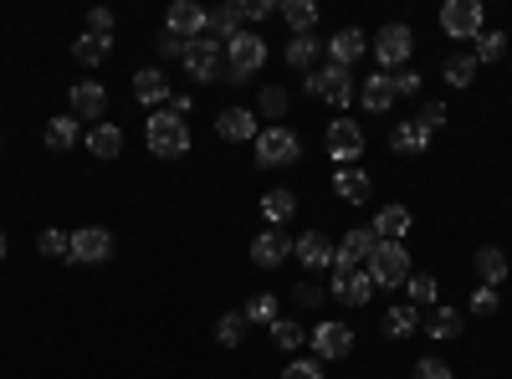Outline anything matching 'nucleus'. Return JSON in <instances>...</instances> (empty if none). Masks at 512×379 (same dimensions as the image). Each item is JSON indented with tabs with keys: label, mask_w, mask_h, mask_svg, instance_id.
Masks as SVG:
<instances>
[{
	"label": "nucleus",
	"mask_w": 512,
	"mask_h": 379,
	"mask_svg": "<svg viewBox=\"0 0 512 379\" xmlns=\"http://www.w3.org/2000/svg\"><path fill=\"white\" fill-rule=\"evenodd\" d=\"M292 257V236L282 231V226H272V231H262L251 241V262L262 267V272H272V267H282Z\"/></svg>",
	"instance_id": "nucleus-13"
},
{
	"label": "nucleus",
	"mask_w": 512,
	"mask_h": 379,
	"mask_svg": "<svg viewBox=\"0 0 512 379\" xmlns=\"http://www.w3.org/2000/svg\"><path fill=\"white\" fill-rule=\"evenodd\" d=\"M297 159H303V144H297L292 129L272 123V129L256 134V164H262V170H282V164H297Z\"/></svg>",
	"instance_id": "nucleus-5"
},
{
	"label": "nucleus",
	"mask_w": 512,
	"mask_h": 379,
	"mask_svg": "<svg viewBox=\"0 0 512 379\" xmlns=\"http://www.w3.org/2000/svg\"><path fill=\"white\" fill-rule=\"evenodd\" d=\"M374 246H379V236H374L369 226H354L344 241H338V251H333V267H364V262L374 257Z\"/></svg>",
	"instance_id": "nucleus-19"
},
{
	"label": "nucleus",
	"mask_w": 512,
	"mask_h": 379,
	"mask_svg": "<svg viewBox=\"0 0 512 379\" xmlns=\"http://www.w3.org/2000/svg\"><path fill=\"white\" fill-rule=\"evenodd\" d=\"M292 257L303 262L308 272H318V267H333V241L323 236V231H303L292 241Z\"/></svg>",
	"instance_id": "nucleus-20"
},
{
	"label": "nucleus",
	"mask_w": 512,
	"mask_h": 379,
	"mask_svg": "<svg viewBox=\"0 0 512 379\" xmlns=\"http://www.w3.org/2000/svg\"><path fill=\"white\" fill-rule=\"evenodd\" d=\"M308 344H313L318 364L349 359V354H354V328H349V323H313V328H308Z\"/></svg>",
	"instance_id": "nucleus-10"
},
{
	"label": "nucleus",
	"mask_w": 512,
	"mask_h": 379,
	"mask_svg": "<svg viewBox=\"0 0 512 379\" xmlns=\"http://www.w3.org/2000/svg\"><path fill=\"white\" fill-rule=\"evenodd\" d=\"M185 72H190L195 82H221V77H226V47H221L210 31L195 36L190 52H185Z\"/></svg>",
	"instance_id": "nucleus-7"
},
{
	"label": "nucleus",
	"mask_w": 512,
	"mask_h": 379,
	"mask_svg": "<svg viewBox=\"0 0 512 379\" xmlns=\"http://www.w3.org/2000/svg\"><path fill=\"white\" fill-rule=\"evenodd\" d=\"M282 379H323V364H318V359H292V364L282 369Z\"/></svg>",
	"instance_id": "nucleus-49"
},
{
	"label": "nucleus",
	"mask_w": 512,
	"mask_h": 379,
	"mask_svg": "<svg viewBox=\"0 0 512 379\" xmlns=\"http://www.w3.org/2000/svg\"><path fill=\"white\" fill-rule=\"evenodd\" d=\"M395 93H400V98H415V93H420V72L400 67V72H395Z\"/></svg>",
	"instance_id": "nucleus-50"
},
{
	"label": "nucleus",
	"mask_w": 512,
	"mask_h": 379,
	"mask_svg": "<svg viewBox=\"0 0 512 379\" xmlns=\"http://www.w3.org/2000/svg\"><path fill=\"white\" fill-rule=\"evenodd\" d=\"M103 113H108V93L98 82H72V118L93 129V123H103Z\"/></svg>",
	"instance_id": "nucleus-17"
},
{
	"label": "nucleus",
	"mask_w": 512,
	"mask_h": 379,
	"mask_svg": "<svg viewBox=\"0 0 512 379\" xmlns=\"http://www.w3.org/2000/svg\"><path fill=\"white\" fill-rule=\"evenodd\" d=\"M431 129H420V123L415 118H405V123H395V129H390V149L395 154H425V149H431Z\"/></svg>",
	"instance_id": "nucleus-23"
},
{
	"label": "nucleus",
	"mask_w": 512,
	"mask_h": 379,
	"mask_svg": "<svg viewBox=\"0 0 512 379\" xmlns=\"http://www.w3.org/2000/svg\"><path fill=\"white\" fill-rule=\"evenodd\" d=\"M82 144H88L93 159H118L123 154V129L118 123H93V129L82 134Z\"/></svg>",
	"instance_id": "nucleus-21"
},
{
	"label": "nucleus",
	"mask_w": 512,
	"mask_h": 379,
	"mask_svg": "<svg viewBox=\"0 0 512 379\" xmlns=\"http://www.w3.org/2000/svg\"><path fill=\"white\" fill-rule=\"evenodd\" d=\"M0 262H6V236H0Z\"/></svg>",
	"instance_id": "nucleus-53"
},
{
	"label": "nucleus",
	"mask_w": 512,
	"mask_h": 379,
	"mask_svg": "<svg viewBox=\"0 0 512 379\" xmlns=\"http://www.w3.org/2000/svg\"><path fill=\"white\" fill-rule=\"evenodd\" d=\"M246 328H251V323H246L241 308H236V313H221V323H216V344H221V349H241V344H246Z\"/></svg>",
	"instance_id": "nucleus-34"
},
{
	"label": "nucleus",
	"mask_w": 512,
	"mask_h": 379,
	"mask_svg": "<svg viewBox=\"0 0 512 379\" xmlns=\"http://www.w3.org/2000/svg\"><path fill=\"white\" fill-rule=\"evenodd\" d=\"M164 108L175 113V118H185V113L195 108V98H190V93H169V103H164Z\"/></svg>",
	"instance_id": "nucleus-52"
},
{
	"label": "nucleus",
	"mask_w": 512,
	"mask_h": 379,
	"mask_svg": "<svg viewBox=\"0 0 512 379\" xmlns=\"http://www.w3.org/2000/svg\"><path fill=\"white\" fill-rule=\"evenodd\" d=\"M359 103L369 108V113H390L395 103H400V93H395V72H369L364 77V88H359Z\"/></svg>",
	"instance_id": "nucleus-16"
},
{
	"label": "nucleus",
	"mask_w": 512,
	"mask_h": 379,
	"mask_svg": "<svg viewBox=\"0 0 512 379\" xmlns=\"http://www.w3.org/2000/svg\"><path fill=\"white\" fill-rule=\"evenodd\" d=\"M272 339H277V349H287V354H297V349H303V344H308V328H297L292 318H277V323H272Z\"/></svg>",
	"instance_id": "nucleus-39"
},
{
	"label": "nucleus",
	"mask_w": 512,
	"mask_h": 379,
	"mask_svg": "<svg viewBox=\"0 0 512 379\" xmlns=\"http://www.w3.org/2000/svg\"><path fill=\"white\" fill-rule=\"evenodd\" d=\"M256 108H262V118H272V123H277V118L287 113V93H282V88H262V98H256Z\"/></svg>",
	"instance_id": "nucleus-45"
},
{
	"label": "nucleus",
	"mask_w": 512,
	"mask_h": 379,
	"mask_svg": "<svg viewBox=\"0 0 512 379\" xmlns=\"http://www.w3.org/2000/svg\"><path fill=\"white\" fill-rule=\"evenodd\" d=\"M308 93L318 98V103H328V108H338L344 113L349 103H354V77H349V67H318L313 77H308Z\"/></svg>",
	"instance_id": "nucleus-8"
},
{
	"label": "nucleus",
	"mask_w": 512,
	"mask_h": 379,
	"mask_svg": "<svg viewBox=\"0 0 512 379\" xmlns=\"http://www.w3.org/2000/svg\"><path fill=\"white\" fill-rule=\"evenodd\" d=\"M241 313H246V323H251V328H256V323H267V328H272V323L282 318V308H277V298H272V292H256V298H251Z\"/></svg>",
	"instance_id": "nucleus-38"
},
{
	"label": "nucleus",
	"mask_w": 512,
	"mask_h": 379,
	"mask_svg": "<svg viewBox=\"0 0 512 379\" xmlns=\"http://www.w3.org/2000/svg\"><path fill=\"white\" fill-rule=\"evenodd\" d=\"M282 57H287V67H297V72H308V67L318 62V36H292Z\"/></svg>",
	"instance_id": "nucleus-36"
},
{
	"label": "nucleus",
	"mask_w": 512,
	"mask_h": 379,
	"mask_svg": "<svg viewBox=\"0 0 512 379\" xmlns=\"http://www.w3.org/2000/svg\"><path fill=\"white\" fill-rule=\"evenodd\" d=\"M47 149H57V154H67V149H77V139H82V123L72 118V113H57L52 123H47Z\"/></svg>",
	"instance_id": "nucleus-27"
},
{
	"label": "nucleus",
	"mask_w": 512,
	"mask_h": 379,
	"mask_svg": "<svg viewBox=\"0 0 512 379\" xmlns=\"http://www.w3.org/2000/svg\"><path fill=\"white\" fill-rule=\"evenodd\" d=\"M441 31L451 41H477L482 36V0H446L441 6Z\"/></svg>",
	"instance_id": "nucleus-9"
},
{
	"label": "nucleus",
	"mask_w": 512,
	"mask_h": 379,
	"mask_svg": "<svg viewBox=\"0 0 512 379\" xmlns=\"http://www.w3.org/2000/svg\"><path fill=\"white\" fill-rule=\"evenodd\" d=\"M364 272H369V282L384 292V287H405V277H410V251L400 246V241H379L374 246V257L364 262Z\"/></svg>",
	"instance_id": "nucleus-3"
},
{
	"label": "nucleus",
	"mask_w": 512,
	"mask_h": 379,
	"mask_svg": "<svg viewBox=\"0 0 512 379\" xmlns=\"http://www.w3.org/2000/svg\"><path fill=\"white\" fill-rule=\"evenodd\" d=\"M323 149H328V159L338 164V170H349V164L364 154V129H359L354 118L338 113V118L328 123V129H323Z\"/></svg>",
	"instance_id": "nucleus-6"
},
{
	"label": "nucleus",
	"mask_w": 512,
	"mask_h": 379,
	"mask_svg": "<svg viewBox=\"0 0 512 379\" xmlns=\"http://www.w3.org/2000/svg\"><path fill=\"white\" fill-rule=\"evenodd\" d=\"M497 303H502V298H497V287H477V292H472V303H466V313H472V318H492Z\"/></svg>",
	"instance_id": "nucleus-43"
},
{
	"label": "nucleus",
	"mask_w": 512,
	"mask_h": 379,
	"mask_svg": "<svg viewBox=\"0 0 512 379\" xmlns=\"http://www.w3.org/2000/svg\"><path fill=\"white\" fill-rule=\"evenodd\" d=\"M108 52H113V41H98V36H88V31L72 41V62H77V67H103Z\"/></svg>",
	"instance_id": "nucleus-32"
},
{
	"label": "nucleus",
	"mask_w": 512,
	"mask_h": 379,
	"mask_svg": "<svg viewBox=\"0 0 512 379\" xmlns=\"http://www.w3.org/2000/svg\"><path fill=\"white\" fill-rule=\"evenodd\" d=\"M415 328H420V308H410V303L384 313V333H390V339H410Z\"/></svg>",
	"instance_id": "nucleus-35"
},
{
	"label": "nucleus",
	"mask_w": 512,
	"mask_h": 379,
	"mask_svg": "<svg viewBox=\"0 0 512 379\" xmlns=\"http://www.w3.org/2000/svg\"><path fill=\"white\" fill-rule=\"evenodd\" d=\"M405 298H410V308H436L441 282H436L431 272H410V277H405Z\"/></svg>",
	"instance_id": "nucleus-30"
},
{
	"label": "nucleus",
	"mask_w": 512,
	"mask_h": 379,
	"mask_svg": "<svg viewBox=\"0 0 512 379\" xmlns=\"http://www.w3.org/2000/svg\"><path fill=\"white\" fill-rule=\"evenodd\" d=\"M425 333H431V339H456V333H461V308H431V313H425V323H420Z\"/></svg>",
	"instance_id": "nucleus-33"
},
{
	"label": "nucleus",
	"mask_w": 512,
	"mask_h": 379,
	"mask_svg": "<svg viewBox=\"0 0 512 379\" xmlns=\"http://www.w3.org/2000/svg\"><path fill=\"white\" fill-rule=\"evenodd\" d=\"M88 36H98V41H113V11H88Z\"/></svg>",
	"instance_id": "nucleus-47"
},
{
	"label": "nucleus",
	"mask_w": 512,
	"mask_h": 379,
	"mask_svg": "<svg viewBox=\"0 0 512 379\" xmlns=\"http://www.w3.org/2000/svg\"><path fill=\"white\" fill-rule=\"evenodd\" d=\"M323 47H328V62H333V67H354V62L369 52V36H364L359 26H344V31H333Z\"/></svg>",
	"instance_id": "nucleus-15"
},
{
	"label": "nucleus",
	"mask_w": 512,
	"mask_h": 379,
	"mask_svg": "<svg viewBox=\"0 0 512 379\" xmlns=\"http://www.w3.org/2000/svg\"><path fill=\"white\" fill-rule=\"evenodd\" d=\"M333 195H338V200H349V205H369L374 185H369L364 170H354V164H349V170H338V175H333Z\"/></svg>",
	"instance_id": "nucleus-25"
},
{
	"label": "nucleus",
	"mask_w": 512,
	"mask_h": 379,
	"mask_svg": "<svg viewBox=\"0 0 512 379\" xmlns=\"http://www.w3.org/2000/svg\"><path fill=\"white\" fill-rule=\"evenodd\" d=\"M415 123H420V129H431V134H441L446 129V103H420Z\"/></svg>",
	"instance_id": "nucleus-46"
},
{
	"label": "nucleus",
	"mask_w": 512,
	"mask_h": 379,
	"mask_svg": "<svg viewBox=\"0 0 512 379\" xmlns=\"http://www.w3.org/2000/svg\"><path fill=\"white\" fill-rule=\"evenodd\" d=\"M277 11L292 26V36H313V26H318V6H313V0H282Z\"/></svg>",
	"instance_id": "nucleus-29"
},
{
	"label": "nucleus",
	"mask_w": 512,
	"mask_h": 379,
	"mask_svg": "<svg viewBox=\"0 0 512 379\" xmlns=\"http://www.w3.org/2000/svg\"><path fill=\"white\" fill-rule=\"evenodd\" d=\"M502 52H507V36H502V31H482L472 57H477V67H482V62H502Z\"/></svg>",
	"instance_id": "nucleus-42"
},
{
	"label": "nucleus",
	"mask_w": 512,
	"mask_h": 379,
	"mask_svg": "<svg viewBox=\"0 0 512 379\" xmlns=\"http://www.w3.org/2000/svg\"><path fill=\"white\" fill-rule=\"evenodd\" d=\"M241 31H246V16H241V6H216V11H210V36H216L221 47H226L231 36H241Z\"/></svg>",
	"instance_id": "nucleus-31"
},
{
	"label": "nucleus",
	"mask_w": 512,
	"mask_h": 379,
	"mask_svg": "<svg viewBox=\"0 0 512 379\" xmlns=\"http://www.w3.org/2000/svg\"><path fill=\"white\" fill-rule=\"evenodd\" d=\"M272 11H277L272 0H241V16H246V21H267Z\"/></svg>",
	"instance_id": "nucleus-51"
},
{
	"label": "nucleus",
	"mask_w": 512,
	"mask_h": 379,
	"mask_svg": "<svg viewBox=\"0 0 512 379\" xmlns=\"http://www.w3.org/2000/svg\"><path fill=\"white\" fill-rule=\"evenodd\" d=\"M262 67H267V41L256 31H241V36L226 41V82L241 88V82H251Z\"/></svg>",
	"instance_id": "nucleus-2"
},
{
	"label": "nucleus",
	"mask_w": 512,
	"mask_h": 379,
	"mask_svg": "<svg viewBox=\"0 0 512 379\" xmlns=\"http://www.w3.org/2000/svg\"><path fill=\"white\" fill-rule=\"evenodd\" d=\"M144 139H149V154L154 159H185L190 154V123L175 118L169 108H159V113H149Z\"/></svg>",
	"instance_id": "nucleus-1"
},
{
	"label": "nucleus",
	"mask_w": 512,
	"mask_h": 379,
	"mask_svg": "<svg viewBox=\"0 0 512 379\" xmlns=\"http://www.w3.org/2000/svg\"><path fill=\"white\" fill-rule=\"evenodd\" d=\"M472 77H477V57L472 52H451L446 57V82L451 88H472Z\"/></svg>",
	"instance_id": "nucleus-37"
},
{
	"label": "nucleus",
	"mask_w": 512,
	"mask_h": 379,
	"mask_svg": "<svg viewBox=\"0 0 512 379\" xmlns=\"http://www.w3.org/2000/svg\"><path fill=\"white\" fill-rule=\"evenodd\" d=\"M134 98H139L144 108L169 103V82H164V72H159V67H139V72H134Z\"/></svg>",
	"instance_id": "nucleus-24"
},
{
	"label": "nucleus",
	"mask_w": 512,
	"mask_h": 379,
	"mask_svg": "<svg viewBox=\"0 0 512 379\" xmlns=\"http://www.w3.org/2000/svg\"><path fill=\"white\" fill-rule=\"evenodd\" d=\"M369 52L379 62V72H390V67H405L410 52H415V31L405 21H390V26H379V36L369 41Z\"/></svg>",
	"instance_id": "nucleus-4"
},
{
	"label": "nucleus",
	"mask_w": 512,
	"mask_h": 379,
	"mask_svg": "<svg viewBox=\"0 0 512 379\" xmlns=\"http://www.w3.org/2000/svg\"><path fill=\"white\" fill-rule=\"evenodd\" d=\"M256 205H262V216H267L272 226H287V221L297 216V190H282V185H277V190H267Z\"/></svg>",
	"instance_id": "nucleus-28"
},
{
	"label": "nucleus",
	"mask_w": 512,
	"mask_h": 379,
	"mask_svg": "<svg viewBox=\"0 0 512 379\" xmlns=\"http://www.w3.org/2000/svg\"><path fill=\"white\" fill-rule=\"evenodd\" d=\"M379 241H405V231H410V210L405 205H379V216H374V226H369Z\"/></svg>",
	"instance_id": "nucleus-26"
},
{
	"label": "nucleus",
	"mask_w": 512,
	"mask_h": 379,
	"mask_svg": "<svg viewBox=\"0 0 512 379\" xmlns=\"http://www.w3.org/2000/svg\"><path fill=\"white\" fill-rule=\"evenodd\" d=\"M292 298H297V308H323L328 287H318V282L308 277V282H297V287H292Z\"/></svg>",
	"instance_id": "nucleus-44"
},
{
	"label": "nucleus",
	"mask_w": 512,
	"mask_h": 379,
	"mask_svg": "<svg viewBox=\"0 0 512 379\" xmlns=\"http://www.w3.org/2000/svg\"><path fill=\"white\" fill-rule=\"evenodd\" d=\"M410 379H451V364H446V359H420V364L410 369Z\"/></svg>",
	"instance_id": "nucleus-48"
},
{
	"label": "nucleus",
	"mask_w": 512,
	"mask_h": 379,
	"mask_svg": "<svg viewBox=\"0 0 512 379\" xmlns=\"http://www.w3.org/2000/svg\"><path fill=\"white\" fill-rule=\"evenodd\" d=\"M113 257V231L108 226H82L72 231V257L67 262H108Z\"/></svg>",
	"instance_id": "nucleus-12"
},
{
	"label": "nucleus",
	"mask_w": 512,
	"mask_h": 379,
	"mask_svg": "<svg viewBox=\"0 0 512 379\" xmlns=\"http://www.w3.org/2000/svg\"><path fill=\"white\" fill-rule=\"evenodd\" d=\"M185 52H190V41L175 36L169 26H159V36H154V57H164V62H169V57H180V62H185Z\"/></svg>",
	"instance_id": "nucleus-41"
},
{
	"label": "nucleus",
	"mask_w": 512,
	"mask_h": 379,
	"mask_svg": "<svg viewBox=\"0 0 512 379\" xmlns=\"http://www.w3.org/2000/svg\"><path fill=\"white\" fill-rule=\"evenodd\" d=\"M216 134L226 139V144H256V113L251 108H221L216 113Z\"/></svg>",
	"instance_id": "nucleus-18"
},
{
	"label": "nucleus",
	"mask_w": 512,
	"mask_h": 379,
	"mask_svg": "<svg viewBox=\"0 0 512 379\" xmlns=\"http://www.w3.org/2000/svg\"><path fill=\"white\" fill-rule=\"evenodd\" d=\"M36 251H41V257H72V231H41L36 236Z\"/></svg>",
	"instance_id": "nucleus-40"
},
{
	"label": "nucleus",
	"mask_w": 512,
	"mask_h": 379,
	"mask_svg": "<svg viewBox=\"0 0 512 379\" xmlns=\"http://www.w3.org/2000/svg\"><path fill=\"white\" fill-rule=\"evenodd\" d=\"M164 26L175 31V36H185V41H195V36L210 31V11L195 6V0H175V6H169V16H164Z\"/></svg>",
	"instance_id": "nucleus-14"
},
{
	"label": "nucleus",
	"mask_w": 512,
	"mask_h": 379,
	"mask_svg": "<svg viewBox=\"0 0 512 379\" xmlns=\"http://www.w3.org/2000/svg\"><path fill=\"white\" fill-rule=\"evenodd\" d=\"M472 262H477L482 287H497V292H502V282H507V272H512V267H507V251H502V246H477Z\"/></svg>",
	"instance_id": "nucleus-22"
},
{
	"label": "nucleus",
	"mask_w": 512,
	"mask_h": 379,
	"mask_svg": "<svg viewBox=\"0 0 512 379\" xmlns=\"http://www.w3.org/2000/svg\"><path fill=\"white\" fill-rule=\"evenodd\" d=\"M333 298L344 303V308H369V298H374V282H369V272L364 267H333Z\"/></svg>",
	"instance_id": "nucleus-11"
}]
</instances>
